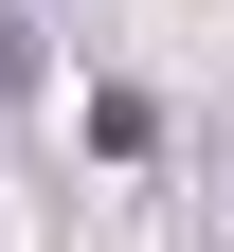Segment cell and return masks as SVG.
<instances>
[{"label": "cell", "mask_w": 234, "mask_h": 252, "mask_svg": "<svg viewBox=\"0 0 234 252\" xmlns=\"http://www.w3.org/2000/svg\"><path fill=\"white\" fill-rule=\"evenodd\" d=\"M18 72H36V36H18V0H0V90H18Z\"/></svg>", "instance_id": "6da1fadb"}]
</instances>
